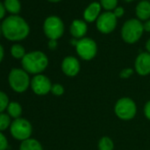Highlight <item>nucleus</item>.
I'll return each instance as SVG.
<instances>
[{
	"mask_svg": "<svg viewBox=\"0 0 150 150\" xmlns=\"http://www.w3.org/2000/svg\"><path fill=\"white\" fill-rule=\"evenodd\" d=\"M4 36L9 41H21L25 39L30 31L27 21L19 15H11L5 19L1 25Z\"/></svg>",
	"mask_w": 150,
	"mask_h": 150,
	"instance_id": "1",
	"label": "nucleus"
},
{
	"mask_svg": "<svg viewBox=\"0 0 150 150\" xmlns=\"http://www.w3.org/2000/svg\"><path fill=\"white\" fill-rule=\"evenodd\" d=\"M49 64L47 56L42 51H32L27 53L21 59L23 70L28 73L40 74L43 71Z\"/></svg>",
	"mask_w": 150,
	"mask_h": 150,
	"instance_id": "2",
	"label": "nucleus"
},
{
	"mask_svg": "<svg viewBox=\"0 0 150 150\" xmlns=\"http://www.w3.org/2000/svg\"><path fill=\"white\" fill-rule=\"evenodd\" d=\"M143 31L144 28L140 21L137 19H131L126 21L123 25L121 35L125 42L132 44L140 39Z\"/></svg>",
	"mask_w": 150,
	"mask_h": 150,
	"instance_id": "3",
	"label": "nucleus"
},
{
	"mask_svg": "<svg viewBox=\"0 0 150 150\" xmlns=\"http://www.w3.org/2000/svg\"><path fill=\"white\" fill-rule=\"evenodd\" d=\"M10 87L18 93L25 92L28 87L30 82L29 76L28 72L25 70L19 69V68H13L9 73L8 77Z\"/></svg>",
	"mask_w": 150,
	"mask_h": 150,
	"instance_id": "4",
	"label": "nucleus"
},
{
	"mask_svg": "<svg viewBox=\"0 0 150 150\" xmlns=\"http://www.w3.org/2000/svg\"><path fill=\"white\" fill-rule=\"evenodd\" d=\"M115 113L122 120L132 119L137 112V106L133 100L129 97H123L117 100L115 105Z\"/></svg>",
	"mask_w": 150,
	"mask_h": 150,
	"instance_id": "5",
	"label": "nucleus"
},
{
	"mask_svg": "<svg viewBox=\"0 0 150 150\" xmlns=\"http://www.w3.org/2000/svg\"><path fill=\"white\" fill-rule=\"evenodd\" d=\"M43 31L50 40H57L63 35L64 26L59 17L50 16L44 21Z\"/></svg>",
	"mask_w": 150,
	"mask_h": 150,
	"instance_id": "6",
	"label": "nucleus"
},
{
	"mask_svg": "<svg viewBox=\"0 0 150 150\" xmlns=\"http://www.w3.org/2000/svg\"><path fill=\"white\" fill-rule=\"evenodd\" d=\"M10 132L13 138L23 141L30 139L32 133V125L27 119L17 118L11 124Z\"/></svg>",
	"mask_w": 150,
	"mask_h": 150,
	"instance_id": "7",
	"label": "nucleus"
},
{
	"mask_svg": "<svg viewBox=\"0 0 150 150\" xmlns=\"http://www.w3.org/2000/svg\"><path fill=\"white\" fill-rule=\"evenodd\" d=\"M75 48L80 57L87 61L93 59L97 53V45L96 42L88 37L80 39Z\"/></svg>",
	"mask_w": 150,
	"mask_h": 150,
	"instance_id": "8",
	"label": "nucleus"
},
{
	"mask_svg": "<svg viewBox=\"0 0 150 150\" xmlns=\"http://www.w3.org/2000/svg\"><path fill=\"white\" fill-rule=\"evenodd\" d=\"M117 18L112 12H105L98 17L96 21V28L103 34L111 33L117 27Z\"/></svg>",
	"mask_w": 150,
	"mask_h": 150,
	"instance_id": "9",
	"label": "nucleus"
},
{
	"mask_svg": "<svg viewBox=\"0 0 150 150\" xmlns=\"http://www.w3.org/2000/svg\"><path fill=\"white\" fill-rule=\"evenodd\" d=\"M32 90L38 96H45L51 91L52 84L50 79L42 74H37L31 81Z\"/></svg>",
	"mask_w": 150,
	"mask_h": 150,
	"instance_id": "10",
	"label": "nucleus"
},
{
	"mask_svg": "<svg viewBox=\"0 0 150 150\" xmlns=\"http://www.w3.org/2000/svg\"><path fill=\"white\" fill-rule=\"evenodd\" d=\"M61 68L63 72L69 77H74L79 73L81 70V64L79 60L71 56H68L62 61Z\"/></svg>",
	"mask_w": 150,
	"mask_h": 150,
	"instance_id": "11",
	"label": "nucleus"
},
{
	"mask_svg": "<svg viewBox=\"0 0 150 150\" xmlns=\"http://www.w3.org/2000/svg\"><path fill=\"white\" fill-rule=\"evenodd\" d=\"M135 71L141 76H146L150 73V53L142 52L138 55L135 60Z\"/></svg>",
	"mask_w": 150,
	"mask_h": 150,
	"instance_id": "12",
	"label": "nucleus"
},
{
	"mask_svg": "<svg viewBox=\"0 0 150 150\" xmlns=\"http://www.w3.org/2000/svg\"><path fill=\"white\" fill-rule=\"evenodd\" d=\"M88 31V25L85 21L81 20H74L70 27L71 35L76 39L84 38Z\"/></svg>",
	"mask_w": 150,
	"mask_h": 150,
	"instance_id": "13",
	"label": "nucleus"
},
{
	"mask_svg": "<svg viewBox=\"0 0 150 150\" xmlns=\"http://www.w3.org/2000/svg\"><path fill=\"white\" fill-rule=\"evenodd\" d=\"M101 12V4L98 2L91 3L84 11L83 17L87 22H94L97 21L98 17L100 16Z\"/></svg>",
	"mask_w": 150,
	"mask_h": 150,
	"instance_id": "14",
	"label": "nucleus"
},
{
	"mask_svg": "<svg viewBox=\"0 0 150 150\" xmlns=\"http://www.w3.org/2000/svg\"><path fill=\"white\" fill-rule=\"evenodd\" d=\"M136 15L140 21H147L150 19V2L146 0L140 1L135 9Z\"/></svg>",
	"mask_w": 150,
	"mask_h": 150,
	"instance_id": "15",
	"label": "nucleus"
},
{
	"mask_svg": "<svg viewBox=\"0 0 150 150\" xmlns=\"http://www.w3.org/2000/svg\"><path fill=\"white\" fill-rule=\"evenodd\" d=\"M20 150H43L41 143L35 139H28L21 144Z\"/></svg>",
	"mask_w": 150,
	"mask_h": 150,
	"instance_id": "16",
	"label": "nucleus"
},
{
	"mask_svg": "<svg viewBox=\"0 0 150 150\" xmlns=\"http://www.w3.org/2000/svg\"><path fill=\"white\" fill-rule=\"evenodd\" d=\"M4 6L6 10L13 15H17L21 12V6L19 0H5Z\"/></svg>",
	"mask_w": 150,
	"mask_h": 150,
	"instance_id": "17",
	"label": "nucleus"
},
{
	"mask_svg": "<svg viewBox=\"0 0 150 150\" xmlns=\"http://www.w3.org/2000/svg\"><path fill=\"white\" fill-rule=\"evenodd\" d=\"M7 111L10 117L17 119V118H20L22 113V108L20 103L13 102V103H9L8 107H7Z\"/></svg>",
	"mask_w": 150,
	"mask_h": 150,
	"instance_id": "18",
	"label": "nucleus"
},
{
	"mask_svg": "<svg viewBox=\"0 0 150 150\" xmlns=\"http://www.w3.org/2000/svg\"><path fill=\"white\" fill-rule=\"evenodd\" d=\"M98 149L99 150H113L114 143L112 139L107 136L103 137L98 142Z\"/></svg>",
	"mask_w": 150,
	"mask_h": 150,
	"instance_id": "19",
	"label": "nucleus"
},
{
	"mask_svg": "<svg viewBox=\"0 0 150 150\" xmlns=\"http://www.w3.org/2000/svg\"><path fill=\"white\" fill-rule=\"evenodd\" d=\"M11 54L16 59H22L26 55V50L24 47L21 46V44H14L11 48Z\"/></svg>",
	"mask_w": 150,
	"mask_h": 150,
	"instance_id": "20",
	"label": "nucleus"
},
{
	"mask_svg": "<svg viewBox=\"0 0 150 150\" xmlns=\"http://www.w3.org/2000/svg\"><path fill=\"white\" fill-rule=\"evenodd\" d=\"M11 125L10 116L5 113H0V131H5Z\"/></svg>",
	"mask_w": 150,
	"mask_h": 150,
	"instance_id": "21",
	"label": "nucleus"
},
{
	"mask_svg": "<svg viewBox=\"0 0 150 150\" xmlns=\"http://www.w3.org/2000/svg\"><path fill=\"white\" fill-rule=\"evenodd\" d=\"M100 4L106 11H111L117 8V0H100Z\"/></svg>",
	"mask_w": 150,
	"mask_h": 150,
	"instance_id": "22",
	"label": "nucleus"
},
{
	"mask_svg": "<svg viewBox=\"0 0 150 150\" xmlns=\"http://www.w3.org/2000/svg\"><path fill=\"white\" fill-rule=\"evenodd\" d=\"M9 99L8 96L2 91H0V113H3V111L8 107Z\"/></svg>",
	"mask_w": 150,
	"mask_h": 150,
	"instance_id": "23",
	"label": "nucleus"
},
{
	"mask_svg": "<svg viewBox=\"0 0 150 150\" xmlns=\"http://www.w3.org/2000/svg\"><path fill=\"white\" fill-rule=\"evenodd\" d=\"M54 96H60L64 94V89L63 88V86L61 84H54L52 85L51 87V91H50Z\"/></svg>",
	"mask_w": 150,
	"mask_h": 150,
	"instance_id": "24",
	"label": "nucleus"
},
{
	"mask_svg": "<svg viewBox=\"0 0 150 150\" xmlns=\"http://www.w3.org/2000/svg\"><path fill=\"white\" fill-rule=\"evenodd\" d=\"M132 73H133V70L132 68H125L120 71L119 76L122 79H128L132 76Z\"/></svg>",
	"mask_w": 150,
	"mask_h": 150,
	"instance_id": "25",
	"label": "nucleus"
},
{
	"mask_svg": "<svg viewBox=\"0 0 150 150\" xmlns=\"http://www.w3.org/2000/svg\"><path fill=\"white\" fill-rule=\"evenodd\" d=\"M8 147V142L6 136L0 132V150H6Z\"/></svg>",
	"mask_w": 150,
	"mask_h": 150,
	"instance_id": "26",
	"label": "nucleus"
},
{
	"mask_svg": "<svg viewBox=\"0 0 150 150\" xmlns=\"http://www.w3.org/2000/svg\"><path fill=\"white\" fill-rule=\"evenodd\" d=\"M144 113H145V116L147 119L150 120V101H148L146 104H145V107H144Z\"/></svg>",
	"mask_w": 150,
	"mask_h": 150,
	"instance_id": "27",
	"label": "nucleus"
},
{
	"mask_svg": "<svg viewBox=\"0 0 150 150\" xmlns=\"http://www.w3.org/2000/svg\"><path fill=\"white\" fill-rule=\"evenodd\" d=\"M113 13L115 14V16H116L117 18H119V17H122V16L124 15L125 10H124L123 7H117V8L114 10Z\"/></svg>",
	"mask_w": 150,
	"mask_h": 150,
	"instance_id": "28",
	"label": "nucleus"
},
{
	"mask_svg": "<svg viewBox=\"0 0 150 150\" xmlns=\"http://www.w3.org/2000/svg\"><path fill=\"white\" fill-rule=\"evenodd\" d=\"M6 7L4 6V4H2L0 2V20L3 19L5 17V14H6Z\"/></svg>",
	"mask_w": 150,
	"mask_h": 150,
	"instance_id": "29",
	"label": "nucleus"
},
{
	"mask_svg": "<svg viewBox=\"0 0 150 150\" xmlns=\"http://www.w3.org/2000/svg\"><path fill=\"white\" fill-rule=\"evenodd\" d=\"M48 45H49V48H50V50H55V49L57 48V40H50Z\"/></svg>",
	"mask_w": 150,
	"mask_h": 150,
	"instance_id": "30",
	"label": "nucleus"
},
{
	"mask_svg": "<svg viewBox=\"0 0 150 150\" xmlns=\"http://www.w3.org/2000/svg\"><path fill=\"white\" fill-rule=\"evenodd\" d=\"M143 28H144V30L145 31L150 33V20H147L145 22V24H143Z\"/></svg>",
	"mask_w": 150,
	"mask_h": 150,
	"instance_id": "31",
	"label": "nucleus"
},
{
	"mask_svg": "<svg viewBox=\"0 0 150 150\" xmlns=\"http://www.w3.org/2000/svg\"><path fill=\"white\" fill-rule=\"evenodd\" d=\"M3 57H4V49H3L2 45L0 44V63L2 62Z\"/></svg>",
	"mask_w": 150,
	"mask_h": 150,
	"instance_id": "32",
	"label": "nucleus"
},
{
	"mask_svg": "<svg viewBox=\"0 0 150 150\" xmlns=\"http://www.w3.org/2000/svg\"><path fill=\"white\" fill-rule=\"evenodd\" d=\"M146 49L147 52L150 53V38H149V39L146 41Z\"/></svg>",
	"mask_w": 150,
	"mask_h": 150,
	"instance_id": "33",
	"label": "nucleus"
},
{
	"mask_svg": "<svg viewBox=\"0 0 150 150\" xmlns=\"http://www.w3.org/2000/svg\"><path fill=\"white\" fill-rule=\"evenodd\" d=\"M48 1H50L51 3H57V2L61 1V0H48Z\"/></svg>",
	"mask_w": 150,
	"mask_h": 150,
	"instance_id": "34",
	"label": "nucleus"
},
{
	"mask_svg": "<svg viewBox=\"0 0 150 150\" xmlns=\"http://www.w3.org/2000/svg\"><path fill=\"white\" fill-rule=\"evenodd\" d=\"M125 2H128V3H129V2H132L133 0H125Z\"/></svg>",
	"mask_w": 150,
	"mask_h": 150,
	"instance_id": "35",
	"label": "nucleus"
},
{
	"mask_svg": "<svg viewBox=\"0 0 150 150\" xmlns=\"http://www.w3.org/2000/svg\"><path fill=\"white\" fill-rule=\"evenodd\" d=\"M1 33H2V28H1V27H0V35H1Z\"/></svg>",
	"mask_w": 150,
	"mask_h": 150,
	"instance_id": "36",
	"label": "nucleus"
},
{
	"mask_svg": "<svg viewBox=\"0 0 150 150\" xmlns=\"http://www.w3.org/2000/svg\"><path fill=\"white\" fill-rule=\"evenodd\" d=\"M149 2H150V0H149Z\"/></svg>",
	"mask_w": 150,
	"mask_h": 150,
	"instance_id": "37",
	"label": "nucleus"
}]
</instances>
